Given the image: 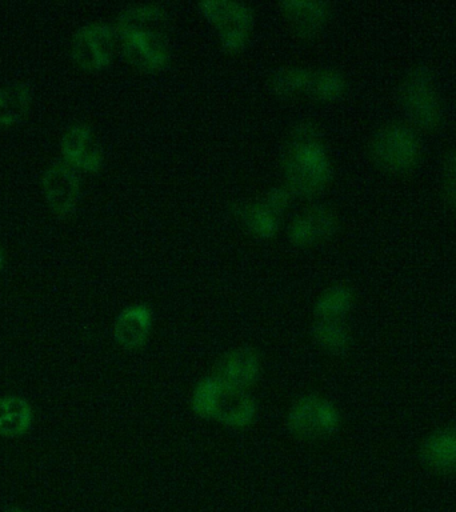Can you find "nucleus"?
<instances>
[{
	"label": "nucleus",
	"instance_id": "obj_1",
	"mask_svg": "<svg viewBox=\"0 0 456 512\" xmlns=\"http://www.w3.org/2000/svg\"><path fill=\"white\" fill-rule=\"evenodd\" d=\"M166 12L156 4H139L124 10L115 28L126 58L146 71H159L170 60L164 34Z\"/></svg>",
	"mask_w": 456,
	"mask_h": 512
},
{
	"label": "nucleus",
	"instance_id": "obj_2",
	"mask_svg": "<svg viewBox=\"0 0 456 512\" xmlns=\"http://www.w3.org/2000/svg\"><path fill=\"white\" fill-rule=\"evenodd\" d=\"M283 170L292 195H319L332 178V166L319 132L312 124L302 123L291 131L283 151Z\"/></svg>",
	"mask_w": 456,
	"mask_h": 512
},
{
	"label": "nucleus",
	"instance_id": "obj_3",
	"mask_svg": "<svg viewBox=\"0 0 456 512\" xmlns=\"http://www.w3.org/2000/svg\"><path fill=\"white\" fill-rule=\"evenodd\" d=\"M422 132L407 122H390L375 131L368 146L372 163L384 174L403 176L423 158Z\"/></svg>",
	"mask_w": 456,
	"mask_h": 512
},
{
	"label": "nucleus",
	"instance_id": "obj_4",
	"mask_svg": "<svg viewBox=\"0 0 456 512\" xmlns=\"http://www.w3.org/2000/svg\"><path fill=\"white\" fill-rule=\"evenodd\" d=\"M399 102L407 123L420 132L443 126L446 111L435 74L428 67L411 68L399 84Z\"/></svg>",
	"mask_w": 456,
	"mask_h": 512
},
{
	"label": "nucleus",
	"instance_id": "obj_5",
	"mask_svg": "<svg viewBox=\"0 0 456 512\" xmlns=\"http://www.w3.org/2000/svg\"><path fill=\"white\" fill-rule=\"evenodd\" d=\"M204 16L215 31L227 51H240L250 38L252 14L246 6L232 2H204L200 4Z\"/></svg>",
	"mask_w": 456,
	"mask_h": 512
},
{
	"label": "nucleus",
	"instance_id": "obj_6",
	"mask_svg": "<svg viewBox=\"0 0 456 512\" xmlns=\"http://www.w3.org/2000/svg\"><path fill=\"white\" fill-rule=\"evenodd\" d=\"M291 430L302 438H320L338 430L340 416L334 404L319 396H304L291 407Z\"/></svg>",
	"mask_w": 456,
	"mask_h": 512
},
{
	"label": "nucleus",
	"instance_id": "obj_7",
	"mask_svg": "<svg viewBox=\"0 0 456 512\" xmlns=\"http://www.w3.org/2000/svg\"><path fill=\"white\" fill-rule=\"evenodd\" d=\"M116 32L107 24H90L80 28L72 40V58L87 71H99L111 63Z\"/></svg>",
	"mask_w": 456,
	"mask_h": 512
},
{
	"label": "nucleus",
	"instance_id": "obj_8",
	"mask_svg": "<svg viewBox=\"0 0 456 512\" xmlns=\"http://www.w3.org/2000/svg\"><path fill=\"white\" fill-rule=\"evenodd\" d=\"M42 186L48 207L59 218L74 214L79 200V176L70 164L58 160L44 171Z\"/></svg>",
	"mask_w": 456,
	"mask_h": 512
},
{
	"label": "nucleus",
	"instance_id": "obj_9",
	"mask_svg": "<svg viewBox=\"0 0 456 512\" xmlns=\"http://www.w3.org/2000/svg\"><path fill=\"white\" fill-rule=\"evenodd\" d=\"M287 187L274 188L259 202L239 207V218L252 234L259 238H271L279 228L280 214H283L291 199Z\"/></svg>",
	"mask_w": 456,
	"mask_h": 512
},
{
	"label": "nucleus",
	"instance_id": "obj_10",
	"mask_svg": "<svg viewBox=\"0 0 456 512\" xmlns=\"http://www.w3.org/2000/svg\"><path fill=\"white\" fill-rule=\"evenodd\" d=\"M338 230L335 212L324 206L307 208L288 227V236L295 246H312L331 238Z\"/></svg>",
	"mask_w": 456,
	"mask_h": 512
},
{
	"label": "nucleus",
	"instance_id": "obj_11",
	"mask_svg": "<svg viewBox=\"0 0 456 512\" xmlns=\"http://www.w3.org/2000/svg\"><path fill=\"white\" fill-rule=\"evenodd\" d=\"M64 162L87 172H98L102 168L103 154L91 128L79 124L70 128L62 139Z\"/></svg>",
	"mask_w": 456,
	"mask_h": 512
},
{
	"label": "nucleus",
	"instance_id": "obj_12",
	"mask_svg": "<svg viewBox=\"0 0 456 512\" xmlns=\"http://www.w3.org/2000/svg\"><path fill=\"white\" fill-rule=\"evenodd\" d=\"M422 459L428 468L448 474L456 470V428L444 427L424 440Z\"/></svg>",
	"mask_w": 456,
	"mask_h": 512
},
{
	"label": "nucleus",
	"instance_id": "obj_13",
	"mask_svg": "<svg viewBox=\"0 0 456 512\" xmlns=\"http://www.w3.org/2000/svg\"><path fill=\"white\" fill-rule=\"evenodd\" d=\"M152 312L143 304H135L120 312L115 323V338L122 346L136 348L142 346L150 335Z\"/></svg>",
	"mask_w": 456,
	"mask_h": 512
},
{
	"label": "nucleus",
	"instance_id": "obj_14",
	"mask_svg": "<svg viewBox=\"0 0 456 512\" xmlns=\"http://www.w3.org/2000/svg\"><path fill=\"white\" fill-rule=\"evenodd\" d=\"M283 14L292 30L302 36L316 34L326 24L330 8L322 2H287L282 4Z\"/></svg>",
	"mask_w": 456,
	"mask_h": 512
},
{
	"label": "nucleus",
	"instance_id": "obj_15",
	"mask_svg": "<svg viewBox=\"0 0 456 512\" xmlns=\"http://www.w3.org/2000/svg\"><path fill=\"white\" fill-rule=\"evenodd\" d=\"M259 363L256 356L250 351H236L227 355L218 366V378L220 382L227 384L235 390H244L254 382L258 376Z\"/></svg>",
	"mask_w": 456,
	"mask_h": 512
},
{
	"label": "nucleus",
	"instance_id": "obj_16",
	"mask_svg": "<svg viewBox=\"0 0 456 512\" xmlns=\"http://www.w3.org/2000/svg\"><path fill=\"white\" fill-rule=\"evenodd\" d=\"M32 92L24 83L11 84L0 90V126L22 122L30 110Z\"/></svg>",
	"mask_w": 456,
	"mask_h": 512
},
{
	"label": "nucleus",
	"instance_id": "obj_17",
	"mask_svg": "<svg viewBox=\"0 0 456 512\" xmlns=\"http://www.w3.org/2000/svg\"><path fill=\"white\" fill-rule=\"evenodd\" d=\"M354 304V294L346 286L328 288L320 296L315 306V315L319 320H342Z\"/></svg>",
	"mask_w": 456,
	"mask_h": 512
},
{
	"label": "nucleus",
	"instance_id": "obj_18",
	"mask_svg": "<svg viewBox=\"0 0 456 512\" xmlns=\"http://www.w3.org/2000/svg\"><path fill=\"white\" fill-rule=\"evenodd\" d=\"M347 91V80L335 70L311 71L310 86L307 94L311 98L334 102L342 98Z\"/></svg>",
	"mask_w": 456,
	"mask_h": 512
},
{
	"label": "nucleus",
	"instance_id": "obj_19",
	"mask_svg": "<svg viewBox=\"0 0 456 512\" xmlns=\"http://www.w3.org/2000/svg\"><path fill=\"white\" fill-rule=\"evenodd\" d=\"M311 71L298 67L280 68L271 78V88L282 98H291L308 91Z\"/></svg>",
	"mask_w": 456,
	"mask_h": 512
},
{
	"label": "nucleus",
	"instance_id": "obj_20",
	"mask_svg": "<svg viewBox=\"0 0 456 512\" xmlns=\"http://www.w3.org/2000/svg\"><path fill=\"white\" fill-rule=\"evenodd\" d=\"M316 339L323 348L331 352L346 350L350 338L342 320H319L316 326Z\"/></svg>",
	"mask_w": 456,
	"mask_h": 512
},
{
	"label": "nucleus",
	"instance_id": "obj_21",
	"mask_svg": "<svg viewBox=\"0 0 456 512\" xmlns=\"http://www.w3.org/2000/svg\"><path fill=\"white\" fill-rule=\"evenodd\" d=\"M440 195L444 204L456 211V148L443 156L440 166Z\"/></svg>",
	"mask_w": 456,
	"mask_h": 512
},
{
	"label": "nucleus",
	"instance_id": "obj_22",
	"mask_svg": "<svg viewBox=\"0 0 456 512\" xmlns=\"http://www.w3.org/2000/svg\"><path fill=\"white\" fill-rule=\"evenodd\" d=\"M32 416L15 415L0 419V435L6 438H15L22 436L30 430Z\"/></svg>",
	"mask_w": 456,
	"mask_h": 512
},
{
	"label": "nucleus",
	"instance_id": "obj_23",
	"mask_svg": "<svg viewBox=\"0 0 456 512\" xmlns=\"http://www.w3.org/2000/svg\"><path fill=\"white\" fill-rule=\"evenodd\" d=\"M15 415L32 416L30 403L26 399L19 398V396L0 398V419Z\"/></svg>",
	"mask_w": 456,
	"mask_h": 512
},
{
	"label": "nucleus",
	"instance_id": "obj_24",
	"mask_svg": "<svg viewBox=\"0 0 456 512\" xmlns=\"http://www.w3.org/2000/svg\"><path fill=\"white\" fill-rule=\"evenodd\" d=\"M3 263H4V255H3L2 248H0V271H2Z\"/></svg>",
	"mask_w": 456,
	"mask_h": 512
},
{
	"label": "nucleus",
	"instance_id": "obj_25",
	"mask_svg": "<svg viewBox=\"0 0 456 512\" xmlns=\"http://www.w3.org/2000/svg\"><path fill=\"white\" fill-rule=\"evenodd\" d=\"M8 512H27V511H23V510H11V511H8Z\"/></svg>",
	"mask_w": 456,
	"mask_h": 512
}]
</instances>
